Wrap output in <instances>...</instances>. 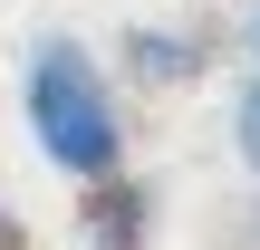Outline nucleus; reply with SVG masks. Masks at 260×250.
<instances>
[{"mask_svg":"<svg viewBox=\"0 0 260 250\" xmlns=\"http://www.w3.org/2000/svg\"><path fill=\"white\" fill-rule=\"evenodd\" d=\"M251 58H260V10H251Z\"/></svg>","mask_w":260,"mask_h":250,"instance_id":"obj_5","label":"nucleus"},{"mask_svg":"<svg viewBox=\"0 0 260 250\" xmlns=\"http://www.w3.org/2000/svg\"><path fill=\"white\" fill-rule=\"evenodd\" d=\"M232 145H241V164L260 173V67H251V87L232 96Z\"/></svg>","mask_w":260,"mask_h":250,"instance_id":"obj_4","label":"nucleus"},{"mask_svg":"<svg viewBox=\"0 0 260 250\" xmlns=\"http://www.w3.org/2000/svg\"><path fill=\"white\" fill-rule=\"evenodd\" d=\"M145 241H154V183L135 173L87 183V250H145Z\"/></svg>","mask_w":260,"mask_h":250,"instance_id":"obj_2","label":"nucleus"},{"mask_svg":"<svg viewBox=\"0 0 260 250\" xmlns=\"http://www.w3.org/2000/svg\"><path fill=\"white\" fill-rule=\"evenodd\" d=\"M19 116H29V145L48 154V173H68V183L125 173V106H116V77L96 67L87 39H68V29L29 39V58H19Z\"/></svg>","mask_w":260,"mask_h":250,"instance_id":"obj_1","label":"nucleus"},{"mask_svg":"<svg viewBox=\"0 0 260 250\" xmlns=\"http://www.w3.org/2000/svg\"><path fill=\"white\" fill-rule=\"evenodd\" d=\"M193 67H203V39H183V29H125V77L174 87V77H193Z\"/></svg>","mask_w":260,"mask_h":250,"instance_id":"obj_3","label":"nucleus"},{"mask_svg":"<svg viewBox=\"0 0 260 250\" xmlns=\"http://www.w3.org/2000/svg\"><path fill=\"white\" fill-rule=\"evenodd\" d=\"M0 222H10V212H0Z\"/></svg>","mask_w":260,"mask_h":250,"instance_id":"obj_6","label":"nucleus"}]
</instances>
